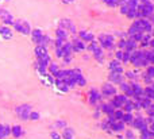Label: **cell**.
Wrapping results in <instances>:
<instances>
[{
    "instance_id": "8",
    "label": "cell",
    "mask_w": 154,
    "mask_h": 139,
    "mask_svg": "<svg viewBox=\"0 0 154 139\" xmlns=\"http://www.w3.org/2000/svg\"><path fill=\"white\" fill-rule=\"evenodd\" d=\"M101 95L104 97H111V96H115L116 95V88L112 85V83H107L103 85L101 88Z\"/></svg>"
},
{
    "instance_id": "25",
    "label": "cell",
    "mask_w": 154,
    "mask_h": 139,
    "mask_svg": "<svg viewBox=\"0 0 154 139\" xmlns=\"http://www.w3.org/2000/svg\"><path fill=\"white\" fill-rule=\"evenodd\" d=\"M61 29H64V30H70L72 32H76V29H75V26H73V23L70 20H68V19H64V20H61Z\"/></svg>"
},
{
    "instance_id": "7",
    "label": "cell",
    "mask_w": 154,
    "mask_h": 139,
    "mask_svg": "<svg viewBox=\"0 0 154 139\" xmlns=\"http://www.w3.org/2000/svg\"><path fill=\"white\" fill-rule=\"evenodd\" d=\"M135 23L138 24V27H139V29H141V31H143V32H150V31H152V29H153V26H152V22H150V20H147L146 18L137 19V20H135Z\"/></svg>"
},
{
    "instance_id": "6",
    "label": "cell",
    "mask_w": 154,
    "mask_h": 139,
    "mask_svg": "<svg viewBox=\"0 0 154 139\" xmlns=\"http://www.w3.org/2000/svg\"><path fill=\"white\" fill-rule=\"evenodd\" d=\"M127 100L128 99H127V96H126L125 93L123 95H115V97L109 103H111V104L118 110V108H123V105L127 103Z\"/></svg>"
},
{
    "instance_id": "11",
    "label": "cell",
    "mask_w": 154,
    "mask_h": 139,
    "mask_svg": "<svg viewBox=\"0 0 154 139\" xmlns=\"http://www.w3.org/2000/svg\"><path fill=\"white\" fill-rule=\"evenodd\" d=\"M30 34H31V39L35 45H42V41H43V37H45V35H43V32L41 31L39 29L32 30Z\"/></svg>"
},
{
    "instance_id": "37",
    "label": "cell",
    "mask_w": 154,
    "mask_h": 139,
    "mask_svg": "<svg viewBox=\"0 0 154 139\" xmlns=\"http://www.w3.org/2000/svg\"><path fill=\"white\" fill-rule=\"evenodd\" d=\"M104 3L108 4L109 7H116V5H119L120 0H104Z\"/></svg>"
},
{
    "instance_id": "26",
    "label": "cell",
    "mask_w": 154,
    "mask_h": 139,
    "mask_svg": "<svg viewBox=\"0 0 154 139\" xmlns=\"http://www.w3.org/2000/svg\"><path fill=\"white\" fill-rule=\"evenodd\" d=\"M131 88H133L134 92V97H139V96H143V88H142L139 84H131Z\"/></svg>"
},
{
    "instance_id": "13",
    "label": "cell",
    "mask_w": 154,
    "mask_h": 139,
    "mask_svg": "<svg viewBox=\"0 0 154 139\" xmlns=\"http://www.w3.org/2000/svg\"><path fill=\"white\" fill-rule=\"evenodd\" d=\"M0 18L3 19V22L5 23V26L14 24V18L7 10H0Z\"/></svg>"
},
{
    "instance_id": "42",
    "label": "cell",
    "mask_w": 154,
    "mask_h": 139,
    "mask_svg": "<svg viewBox=\"0 0 154 139\" xmlns=\"http://www.w3.org/2000/svg\"><path fill=\"white\" fill-rule=\"evenodd\" d=\"M30 119H31V120H38V119H39V113L31 111V113H30Z\"/></svg>"
},
{
    "instance_id": "4",
    "label": "cell",
    "mask_w": 154,
    "mask_h": 139,
    "mask_svg": "<svg viewBox=\"0 0 154 139\" xmlns=\"http://www.w3.org/2000/svg\"><path fill=\"white\" fill-rule=\"evenodd\" d=\"M31 105L30 104H22L19 107H16L15 112L18 115V118H20L22 120H29L30 119V113H31Z\"/></svg>"
},
{
    "instance_id": "35",
    "label": "cell",
    "mask_w": 154,
    "mask_h": 139,
    "mask_svg": "<svg viewBox=\"0 0 154 139\" xmlns=\"http://www.w3.org/2000/svg\"><path fill=\"white\" fill-rule=\"evenodd\" d=\"M48 69H49V73H50V74H56L57 72H58V65L57 64H53V62H50V65H49L48 66Z\"/></svg>"
},
{
    "instance_id": "21",
    "label": "cell",
    "mask_w": 154,
    "mask_h": 139,
    "mask_svg": "<svg viewBox=\"0 0 154 139\" xmlns=\"http://www.w3.org/2000/svg\"><path fill=\"white\" fill-rule=\"evenodd\" d=\"M72 46H73V51H82V50H85V49H87L85 42H84V41H81V39L73 41Z\"/></svg>"
},
{
    "instance_id": "1",
    "label": "cell",
    "mask_w": 154,
    "mask_h": 139,
    "mask_svg": "<svg viewBox=\"0 0 154 139\" xmlns=\"http://www.w3.org/2000/svg\"><path fill=\"white\" fill-rule=\"evenodd\" d=\"M130 62L134 65L135 68H145L149 66V61L146 58V54H145V50H135L131 53L130 56Z\"/></svg>"
},
{
    "instance_id": "20",
    "label": "cell",
    "mask_w": 154,
    "mask_h": 139,
    "mask_svg": "<svg viewBox=\"0 0 154 139\" xmlns=\"http://www.w3.org/2000/svg\"><path fill=\"white\" fill-rule=\"evenodd\" d=\"M34 53H35V56H37V58H42V57H45V56H48L49 54L46 46H42V45H37Z\"/></svg>"
},
{
    "instance_id": "22",
    "label": "cell",
    "mask_w": 154,
    "mask_h": 139,
    "mask_svg": "<svg viewBox=\"0 0 154 139\" xmlns=\"http://www.w3.org/2000/svg\"><path fill=\"white\" fill-rule=\"evenodd\" d=\"M11 135V127L7 124H0V139H5Z\"/></svg>"
},
{
    "instance_id": "9",
    "label": "cell",
    "mask_w": 154,
    "mask_h": 139,
    "mask_svg": "<svg viewBox=\"0 0 154 139\" xmlns=\"http://www.w3.org/2000/svg\"><path fill=\"white\" fill-rule=\"evenodd\" d=\"M14 27H15L19 32H22V34H24V35H27V34H30V32H31L30 26H29V23H27V22H22V20L14 22Z\"/></svg>"
},
{
    "instance_id": "49",
    "label": "cell",
    "mask_w": 154,
    "mask_h": 139,
    "mask_svg": "<svg viewBox=\"0 0 154 139\" xmlns=\"http://www.w3.org/2000/svg\"><path fill=\"white\" fill-rule=\"evenodd\" d=\"M62 2H64V3H66V4H69V3H73V2H75V0H62Z\"/></svg>"
},
{
    "instance_id": "29",
    "label": "cell",
    "mask_w": 154,
    "mask_h": 139,
    "mask_svg": "<svg viewBox=\"0 0 154 139\" xmlns=\"http://www.w3.org/2000/svg\"><path fill=\"white\" fill-rule=\"evenodd\" d=\"M11 134H12L15 138H20L22 134H23V131H22V127L18 126V124L12 126V127H11Z\"/></svg>"
},
{
    "instance_id": "40",
    "label": "cell",
    "mask_w": 154,
    "mask_h": 139,
    "mask_svg": "<svg viewBox=\"0 0 154 139\" xmlns=\"http://www.w3.org/2000/svg\"><path fill=\"white\" fill-rule=\"evenodd\" d=\"M130 56H131L130 53H127V51H125V54H123V59H122V62H123V64H127V62H130Z\"/></svg>"
},
{
    "instance_id": "45",
    "label": "cell",
    "mask_w": 154,
    "mask_h": 139,
    "mask_svg": "<svg viewBox=\"0 0 154 139\" xmlns=\"http://www.w3.org/2000/svg\"><path fill=\"white\" fill-rule=\"evenodd\" d=\"M125 43H126V39H120L119 41V49H120V50H123V49H125Z\"/></svg>"
},
{
    "instance_id": "32",
    "label": "cell",
    "mask_w": 154,
    "mask_h": 139,
    "mask_svg": "<svg viewBox=\"0 0 154 139\" xmlns=\"http://www.w3.org/2000/svg\"><path fill=\"white\" fill-rule=\"evenodd\" d=\"M123 108H125L126 112H133V111L135 110V107H134V101H131V100H127V103L123 105Z\"/></svg>"
},
{
    "instance_id": "5",
    "label": "cell",
    "mask_w": 154,
    "mask_h": 139,
    "mask_svg": "<svg viewBox=\"0 0 154 139\" xmlns=\"http://www.w3.org/2000/svg\"><path fill=\"white\" fill-rule=\"evenodd\" d=\"M88 50L92 51V53H93V57H95V58L97 59L99 62H103V59H104L103 49H101V46L99 45L96 41H92V42H91V45L88 46Z\"/></svg>"
},
{
    "instance_id": "3",
    "label": "cell",
    "mask_w": 154,
    "mask_h": 139,
    "mask_svg": "<svg viewBox=\"0 0 154 139\" xmlns=\"http://www.w3.org/2000/svg\"><path fill=\"white\" fill-rule=\"evenodd\" d=\"M99 45L101 46V49H107V50H111L115 45V38L114 35L109 34H101L99 35Z\"/></svg>"
},
{
    "instance_id": "41",
    "label": "cell",
    "mask_w": 154,
    "mask_h": 139,
    "mask_svg": "<svg viewBox=\"0 0 154 139\" xmlns=\"http://www.w3.org/2000/svg\"><path fill=\"white\" fill-rule=\"evenodd\" d=\"M126 138L127 139H135V135H134L133 130H127V131H126Z\"/></svg>"
},
{
    "instance_id": "10",
    "label": "cell",
    "mask_w": 154,
    "mask_h": 139,
    "mask_svg": "<svg viewBox=\"0 0 154 139\" xmlns=\"http://www.w3.org/2000/svg\"><path fill=\"white\" fill-rule=\"evenodd\" d=\"M131 124H133L137 130H139V131H142V130H147V127H149V123L146 122V119L141 118V116L134 118V120H133V123Z\"/></svg>"
},
{
    "instance_id": "12",
    "label": "cell",
    "mask_w": 154,
    "mask_h": 139,
    "mask_svg": "<svg viewBox=\"0 0 154 139\" xmlns=\"http://www.w3.org/2000/svg\"><path fill=\"white\" fill-rule=\"evenodd\" d=\"M88 96H89V99H88L89 100V104H92V105L97 104V101L101 100V93L97 91V89H91Z\"/></svg>"
},
{
    "instance_id": "39",
    "label": "cell",
    "mask_w": 154,
    "mask_h": 139,
    "mask_svg": "<svg viewBox=\"0 0 154 139\" xmlns=\"http://www.w3.org/2000/svg\"><path fill=\"white\" fill-rule=\"evenodd\" d=\"M123 54H125V50H118L116 53H115V58H116L118 61L122 62V59H123Z\"/></svg>"
},
{
    "instance_id": "27",
    "label": "cell",
    "mask_w": 154,
    "mask_h": 139,
    "mask_svg": "<svg viewBox=\"0 0 154 139\" xmlns=\"http://www.w3.org/2000/svg\"><path fill=\"white\" fill-rule=\"evenodd\" d=\"M61 137L64 139H73V138H75V131H73L72 128H69V127H65L64 131H62Z\"/></svg>"
},
{
    "instance_id": "44",
    "label": "cell",
    "mask_w": 154,
    "mask_h": 139,
    "mask_svg": "<svg viewBox=\"0 0 154 139\" xmlns=\"http://www.w3.org/2000/svg\"><path fill=\"white\" fill-rule=\"evenodd\" d=\"M50 138H51V139H61L62 137H61V135H60L57 131H53V132L50 134Z\"/></svg>"
},
{
    "instance_id": "48",
    "label": "cell",
    "mask_w": 154,
    "mask_h": 139,
    "mask_svg": "<svg viewBox=\"0 0 154 139\" xmlns=\"http://www.w3.org/2000/svg\"><path fill=\"white\" fill-rule=\"evenodd\" d=\"M126 74H127L128 78H134V77H135V76H134V72H127Z\"/></svg>"
},
{
    "instance_id": "34",
    "label": "cell",
    "mask_w": 154,
    "mask_h": 139,
    "mask_svg": "<svg viewBox=\"0 0 154 139\" xmlns=\"http://www.w3.org/2000/svg\"><path fill=\"white\" fill-rule=\"evenodd\" d=\"M57 38H61V39H65V41H66V38H68V31L60 27V29L57 30Z\"/></svg>"
},
{
    "instance_id": "38",
    "label": "cell",
    "mask_w": 154,
    "mask_h": 139,
    "mask_svg": "<svg viewBox=\"0 0 154 139\" xmlns=\"http://www.w3.org/2000/svg\"><path fill=\"white\" fill-rule=\"evenodd\" d=\"M145 74L149 76L150 78H154V65H152V66L147 68V70H146V73H145Z\"/></svg>"
},
{
    "instance_id": "33",
    "label": "cell",
    "mask_w": 154,
    "mask_h": 139,
    "mask_svg": "<svg viewBox=\"0 0 154 139\" xmlns=\"http://www.w3.org/2000/svg\"><path fill=\"white\" fill-rule=\"evenodd\" d=\"M145 54H146V58L149 61V64L154 65V50H145Z\"/></svg>"
},
{
    "instance_id": "19",
    "label": "cell",
    "mask_w": 154,
    "mask_h": 139,
    "mask_svg": "<svg viewBox=\"0 0 154 139\" xmlns=\"http://www.w3.org/2000/svg\"><path fill=\"white\" fill-rule=\"evenodd\" d=\"M79 35H80V39L84 41V42H87V41H88V42H92V41H95V37H93L92 32L85 31V30L80 31V32H79Z\"/></svg>"
},
{
    "instance_id": "30",
    "label": "cell",
    "mask_w": 154,
    "mask_h": 139,
    "mask_svg": "<svg viewBox=\"0 0 154 139\" xmlns=\"http://www.w3.org/2000/svg\"><path fill=\"white\" fill-rule=\"evenodd\" d=\"M56 85L58 86V89H61L62 92H68V91H69V86H68V84H66V81H65V80H58V78H57V80H56Z\"/></svg>"
},
{
    "instance_id": "18",
    "label": "cell",
    "mask_w": 154,
    "mask_h": 139,
    "mask_svg": "<svg viewBox=\"0 0 154 139\" xmlns=\"http://www.w3.org/2000/svg\"><path fill=\"white\" fill-rule=\"evenodd\" d=\"M0 37H2L3 39H11V38H12V31H11L10 27L8 26L0 27Z\"/></svg>"
},
{
    "instance_id": "36",
    "label": "cell",
    "mask_w": 154,
    "mask_h": 139,
    "mask_svg": "<svg viewBox=\"0 0 154 139\" xmlns=\"http://www.w3.org/2000/svg\"><path fill=\"white\" fill-rule=\"evenodd\" d=\"M150 137H152V132L149 131V128L141 131V139H150Z\"/></svg>"
},
{
    "instance_id": "2",
    "label": "cell",
    "mask_w": 154,
    "mask_h": 139,
    "mask_svg": "<svg viewBox=\"0 0 154 139\" xmlns=\"http://www.w3.org/2000/svg\"><path fill=\"white\" fill-rule=\"evenodd\" d=\"M154 12V4L152 2H139L138 8H137V15L138 18H147L152 16Z\"/></svg>"
},
{
    "instance_id": "28",
    "label": "cell",
    "mask_w": 154,
    "mask_h": 139,
    "mask_svg": "<svg viewBox=\"0 0 154 139\" xmlns=\"http://www.w3.org/2000/svg\"><path fill=\"white\" fill-rule=\"evenodd\" d=\"M143 96L147 97L149 100L154 101V88L153 86H147V88L143 89Z\"/></svg>"
},
{
    "instance_id": "50",
    "label": "cell",
    "mask_w": 154,
    "mask_h": 139,
    "mask_svg": "<svg viewBox=\"0 0 154 139\" xmlns=\"http://www.w3.org/2000/svg\"><path fill=\"white\" fill-rule=\"evenodd\" d=\"M152 22H153V24H154V14L152 15Z\"/></svg>"
},
{
    "instance_id": "16",
    "label": "cell",
    "mask_w": 154,
    "mask_h": 139,
    "mask_svg": "<svg viewBox=\"0 0 154 139\" xmlns=\"http://www.w3.org/2000/svg\"><path fill=\"white\" fill-rule=\"evenodd\" d=\"M109 126H111L112 131L122 132V131H125V126H126V124L123 123L122 120H114V122H111V123H109Z\"/></svg>"
},
{
    "instance_id": "31",
    "label": "cell",
    "mask_w": 154,
    "mask_h": 139,
    "mask_svg": "<svg viewBox=\"0 0 154 139\" xmlns=\"http://www.w3.org/2000/svg\"><path fill=\"white\" fill-rule=\"evenodd\" d=\"M133 120H134V116H133V113L131 112H125L123 113V118H122V122L123 123H133Z\"/></svg>"
},
{
    "instance_id": "47",
    "label": "cell",
    "mask_w": 154,
    "mask_h": 139,
    "mask_svg": "<svg viewBox=\"0 0 154 139\" xmlns=\"http://www.w3.org/2000/svg\"><path fill=\"white\" fill-rule=\"evenodd\" d=\"M149 46H150V49H152V50H154V38H152V39H150Z\"/></svg>"
},
{
    "instance_id": "17",
    "label": "cell",
    "mask_w": 154,
    "mask_h": 139,
    "mask_svg": "<svg viewBox=\"0 0 154 139\" xmlns=\"http://www.w3.org/2000/svg\"><path fill=\"white\" fill-rule=\"evenodd\" d=\"M108 69H109V72L123 73V68H122V65H120V61H118V59H114V61L109 62V64H108Z\"/></svg>"
},
{
    "instance_id": "46",
    "label": "cell",
    "mask_w": 154,
    "mask_h": 139,
    "mask_svg": "<svg viewBox=\"0 0 154 139\" xmlns=\"http://www.w3.org/2000/svg\"><path fill=\"white\" fill-rule=\"evenodd\" d=\"M147 128H149V131L154 132V120L150 122V123H149V127H147Z\"/></svg>"
},
{
    "instance_id": "15",
    "label": "cell",
    "mask_w": 154,
    "mask_h": 139,
    "mask_svg": "<svg viewBox=\"0 0 154 139\" xmlns=\"http://www.w3.org/2000/svg\"><path fill=\"white\" fill-rule=\"evenodd\" d=\"M108 78H109V81H111V83L119 84V85L123 83V80H125L122 73H118V72H109V77Z\"/></svg>"
},
{
    "instance_id": "23",
    "label": "cell",
    "mask_w": 154,
    "mask_h": 139,
    "mask_svg": "<svg viewBox=\"0 0 154 139\" xmlns=\"http://www.w3.org/2000/svg\"><path fill=\"white\" fill-rule=\"evenodd\" d=\"M120 89L123 91V93H125L126 96L134 97V92H133V88H131V84H126L125 81H123V83L120 84Z\"/></svg>"
},
{
    "instance_id": "24",
    "label": "cell",
    "mask_w": 154,
    "mask_h": 139,
    "mask_svg": "<svg viewBox=\"0 0 154 139\" xmlns=\"http://www.w3.org/2000/svg\"><path fill=\"white\" fill-rule=\"evenodd\" d=\"M100 110L103 111L104 113H107V115H112L114 113V111L116 110V108L114 107V105L111 104V103H104V104H101V107H100Z\"/></svg>"
},
{
    "instance_id": "43",
    "label": "cell",
    "mask_w": 154,
    "mask_h": 139,
    "mask_svg": "<svg viewBox=\"0 0 154 139\" xmlns=\"http://www.w3.org/2000/svg\"><path fill=\"white\" fill-rule=\"evenodd\" d=\"M56 127H61V128L64 130L65 127H66V123H65L64 120H58V122H57V123H56Z\"/></svg>"
},
{
    "instance_id": "14",
    "label": "cell",
    "mask_w": 154,
    "mask_h": 139,
    "mask_svg": "<svg viewBox=\"0 0 154 139\" xmlns=\"http://www.w3.org/2000/svg\"><path fill=\"white\" fill-rule=\"evenodd\" d=\"M137 46H138V42H135L134 39H127L126 41V43H125V49L123 50L125 51H127V53H133V51H135L137 50Z\"/></svg>"
}]
</instances>
